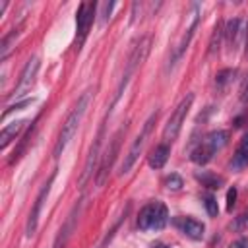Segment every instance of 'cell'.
I'll use <instances>...</instances> for the list:
<instances>
[{"instance_id": "6da1fadb", "label": "cell", "mask_w": 248, "mask_h": 248, "mask_svg": "<svg viewBox=\"0 0 248 248\" xmlns=\"http://www.w3.org/2000/svg\"><path fill=\"white\" fill-rule=\"evenodd\" d=\"M89 99H91V91H85V93L78 99V103H76V107L72 108V112L68 114V118L64 120L62 130H60V134H58V140H56V143H54V151H52V155H54L56 159L62 155V151L66 149V145L70 143V140L74 138V134L78 132V128H79V124H81V118H83V114H85V108H87V105H89Z\"/></svg>"}, {"instance_id": "7a4b0ae2", "label": "cell", "mask_w": 248, "mask_h": 248, "mask_svg": "<svg viewBox=\"0 0 248 248\" xmlns=\"http://www.w3.org/2000/svg\"><path fill=\"white\" fill-rule=\"evenodd\" d=\"M169 223V211L163 202H151L141 207L138 215V227L141 231H161Z\"/></svg>"}, {"instance_id": "3957f363", "label": "cell", "mask_w": 248, "mask_h": 248, "mask_svg": "<svg viewBox=\"0 0 248 248\" xmlns=\"http://www.w3.org/2000/svg\"><path fill=\"white\" fill-rule=\"evenodd\" d=\"M155 122H157V110H155V112H151V114H149V118L143 122L141 132L136 136V140H134V143H132L130 151L126 153V157H124V161H122V165H120V174L130 172V169H132V167H134V163L138 161L140 153L143 151V145H145V141H147V138H149V134H151V130H153Z\"/></svg>"}, {"instance_id": "277c9868", "label": "cell", "mask_w": 248, "mask_h": 248, "mask_svg": "<svg viewBox=\"0 0 248 248\" xmlns=\"http://www.w3.org/2000/svg\"><path fill=\"white\" fill-rule=\"evenodd\" d=\"M192 103H194V95H192V93H188V95L178 103V107L174 108V112L170 114V118L167 120V126H165V130H163V140H165V143H172V141L178 138V134H180V130H182V124H184V120H186V114H188Z\"/></svg>"}, {"instance_id": "5b68a950", "label": "cell", "mask_w": 248, "mask_h": 248, "mask_svg": "<svg viewBox=\"0 0 248 248\" xmlns=\"http://www.w3.org/2000/svg\"><path fill=\"white\" fill-rule=\"evenodd\" d=\"M149 45H151V37H143V39L140 41V45H138V46L132 50V54H130V58H128V64H126V72H124L122 81H120V85H118V89H116V95H114L112 105H114V103L120 99V95H122L124 87L128 85L130 78L134 76L136 68H138V66H141V62L145 60V56H147V52H149Z\"/></svg>"}, {"instance_id": "8992f818", "label": "cell", "mask_w": 248, "mask_h": 248, "mask_svg": "<svg viewBox=\"0 0 248 248\" xmlns=\"http://www.w3.org/2000/svg\"><path fill=\"white\" fill-rule=\"evenodd\" d=\"M122 134H124V128H118V132H116V134L110 138V141H108V147H107V151H105V155H103V161H101V165H99L97 186H103V184L107 182V178H108V172H110L112 163H114V159H116V155H118V149H120Z\"/></svg>"}, {"instance_id": "52a82bcc", "label": "cell", "mask_w": 248, "mask_h": 248, "mask_svg": "<svg viewBox=\"0 0 248 248\" xmlns=\"http://www.w3.org/2000/svg\"><path fill=\"white\" fill-rule=\"evenodd\" d=\"M54 176H56V172H52V174L48 176V180L43 184V188L39 190V194H37V198H35V202H33V209L29 211V217H27V227H25V234H27V238H31V236L37 232L39 215H41L43 203H45V200H46V196H48V192H50V186H52V182H54Z\"/></svg>"}, {"instance_id": "ba28073f", "label": "cell", "mask_w": 248, "mask_h": 248, "mask_svg": "<svg viewBox=\"0 0 248 248\" xmlns=\"http://www.w3.org/2000/svg\"><path fill=\"white\" fill-rule=\"evenodd\" d=\"M37 72H39V58H37V56H33V58H29V60H27V64L23 66V70H21V74H19V81H17L16 89L12 91V97H16V99H17V97L25 95V93L33 87V83H35Z\"/></svg>"}, {"instance_id": "9c48e42d", "label": "cell", "mask_w": 248, "mask_h": 248, "mask_svg": "<svg viewBox=\"0 0 248 248\" xmlns=\"http://www.w3.org/2000/svg\"><path fill=\"white\" fill-rule=\"evenodd\" d=\"M95 8L97 4L95 2H81L79 8H78V14H76V27H78V35H79V41L85 39L91 23H93V17H95Z\"/></svg>"}, {"instance_id": "30bf717a", "label": "cell", "mask_w": 248, "mask_h": 248, "mask_svg": "<svg viewBox=\"0 0 248 248\" xmlns=\"http://www.w3.org/2000/svg\"><path fill=\"white\" fill-rule=\"evenodd\" d=\"M172 223H174V227H176L182 234H186L188 238H192V240H202V238H203L205 227H203L202 221H198V219H194V217H174Z\"/></svg>"}, {"instance_id": "8fae6325", "label": "cell", "mask_w": 248, "mask_h": 248, "mask_svg": "<svg viewBox=\"0 0 248 248\" xmlns=\"http://www.w3.org/2000/svg\"><path fill=\"white\" fill-rule=\"evenodd\" d=\"M198 23H200V16H198V8H194V12H192V21H190V25H188L186 33L182 35V39H180L178 46L174 48V52H172V56H170V64H169V68H172V66L182 58V54L186 52V48H188V45H190V41H192V37H194L196 29H198Z\"/></svg>"}, {"instance_id": "7c38bea8", "label": "cell", "mask_w": 248, "mask_h": 248, "mask_svg": "<svg viewBox=\"0 0 248 248\" xmlns=\"http://www.w3.org/2000/svg\"><path fill=\"white\" fill-rule=\"evenodd\" d=\"M79 211H81V203H76L74 207H72V211L68 213V217H66V223L62 225V229L58 231V234H56V240H54V248H62L66 242H68V238L72 236V232L76 231V225H78V217H79Z\"/></svg>"}, {"instance_id": "4fadbf2b", "label": "cell", "mask_w": 248, "mask_h": 248, "mask_svg": "<svg viewBox=\"0 0 248 248\" xmlns=\"http://www.w3.org/2000/svg\"><path fill=\"white\" fill-rule=\"evenodd\" d=\"M103 136H105V126L99 128V134H97V138H95V141H93V145H91V151H89L87 161H85L83 174H81V178H79V186H83V184L87 182V178L91 176V172H93V167H95V163H97V159H99V149H101V143H103Z\"/></svg>"}, {"instance_id": "5bb4252c", "label": "cell", "mask_w": 248, "mask_h": 248, "mask_svg": "<svg viewBox=\"0 0 248 248\" xmlns=\"http://www.w3.org/2000/svg\"><path fill=\"white\" fill-rule=\"evenodd\" d=\"M229 143V132L227 130H213L209 132L203 140H202V145L209 151V153H217L219 149H223L225 145Z\"/></svg>"}, {"instance_id": "9a60e30c", "label": "cell", "mask_w": 248, "mask_h": 248, "mask_svg": "<svg viewBox=\"0 0 248 248\" xmlns=\"http://www.w3.org/2000/svg\"><path fill=\"white\" fill-rule=\"evenodd\" d=\"M169 155H170V145L169 143H159L153 151H151V155H149V167L151 169H163L165 167V163H167V159H169Z\"/></svg>"}, {"instance_id": "2e32d148", "label": "cell", "mask_w": 248, "mask_h": 248, "mask_svg": "<svg viewBox=\"0 0 248 248\" xmlns=\"http://www.w3.org/2000/svg\"><path fill=\"white\" fill-rule=\"evenodd\" d=\"M231 167H232L234 170H240V169L248 167V134L240 140V143H238V147H236V151H234V155H232Z\"/></svg>"}, {"instance_id": "e0dca14e", "label": "cell", "mask_w": 248, "mask_h": 248, "mask_svg": "<svg viewBox=\"0 0 248 248\" xmlns=\"http://www.w3.org/2000/svg\"><path fill=\"white\" fill-rule=\"evenodd\" d=\"M23 126H25L23 120H17V122H12V124L4 126V130L0 132V147L6 149V147L10 145V141L16 140V138L19 136V132L23 130Z\"/></svg>"}, {"instance_id": "ac0fdd59", "label": "cell", "mask_w": 248, "mask_h": 248, "mask_svg": "<svg viewBox=\"0 0 248 248\" xmlns=\"http://www.w3.org/2000/svg\"><path fill=\"white\" fill-rule=\"evenodd\" d=\"M238 35H240V19L234 17V19H231V21L227 23V27H225V39H227V45H229L231 50L236 48V45H238Z\"/></svg>"}, {"instance_id": "d6986e66", "label": "cell", "mask_w": 248, "mask_h": 248, "mask_svg": "<svg viewBox=\"0 0 248 248\" xmlns=\"http://www.w3.org/2000/svg\"><path fill=\"white\" fill-rule=\"evenodd\" d=\"M17 35H19V27H17V29H12V31L2 39V43H0V58H2V60L8 56V52H10V48H12V43L17 39Z\"/></svg>"}, {"instance_id": "ffe728a7", "label": "cell", "mask_w": 248, "mask_h": 248, "mask_svg": "<svg viewBox=\"0 0 248 248\" xmlns=\"http://www.w3.org/2000/svg\"><path fill=\"white\" fill-rule=\"evenodd\" d=\"M196 178H198L203 186H207V188H219V186L223 184V178H221V176L207 174V172H198V174H196Z\"/></svg>"}, {"instance_id": "44dd1931", "label": "cell", "mask_w": 248, "mask_h": 248, "mask_svg": "<svg viewBox=\"0 0 248 248\" xmlns=\"http://www.w3.org/2000/svg\"><path fill=\"white\" fill-rule=\"evenodd\" d=\"M236 76V70H232V68H227V70H221L217 76H215V85L219 87V89H223L232 78Z\"/></svg>"}, {"instance_id": "7402d4cb", "label": "cell", "mask_w": 248, "mask_h": 248, "mask_svg": "<svg viewBox=\"0 0 248 248\" xmlns=\"http://www.w3.org/2000/svg\"><path fill=\"white\" fill-rule=\"evenodd\" d=\"M223 23H217L215 29H213V35H211V41H209V52L213 54L215 50H219V43H221V35H223Z\"/></svg>"}, {"instance_id": "603a6c76", "label": "cell", "mask_w": 248, "mask_h": 248, "mask_svg": "<svg viewBox=\"0 0 248 248\" xmlns=\"http://www.w3.org/2000/svg\"><path fill=\"white\" fill-rule=\"evenodd\" d=\"M203 205H205V211H207V215H211V217H217V213H219V207H217V200H215L213 196H205V198H203Z\"/></svg>"}, {"instance_id": "cb8c5ba5", "label": "cell", "mask_w": 248, "mask_h": 248, "mask_svg": "<svg viewBox=\"0 0 248 248\" xmlns=\"http://www.w3.org/2000/svg\"><path fill=\"white\" fill-rule=\"evenodd\" d=\"M165 184H167L169 190H180V188H182V178H180L176 172H172L170 176H167Z\"/></svg>"}, {"instance_id": "d4e9b609", "label": "cell", "mask_w": 248, "mask_h": 248, "mask_svg": "<svg viewBox=\"0 0 248 248\" xmlns=\"http://www.w3.org/2000/svg\"><path fill=\"white\" fill-rule=\"evenodd\" d=\"M231 227H232L234 231H248V213H242V215H238Z\"/></svg>"}, {"instance_id": "484cf974", "label": "cell", "mask_w": 248, "mask_h": 248, "mask_svg": "<svg viewBox=\"0 0 248 248\" xmlns=\"http://www.w3.org/2000/svg\"><path fill=\"white\" fill-rule=\"evenodd\" d=\"M234 203H236V188L232 186V188H229V192H227V209L232 211Z\"/></svg>"}, {"instance_id": "4316f807", "label": "cell", "mask_w": 248, "mask_h": 248, "mask_svg": "<svg viewBox=\"0 0 248 248\" xmlns=\"http://www.w3.org/2000/svg\"><path fill=\"white\" fill-rule=\"evenodd\" d=\"M29 103H33V99H25V101H19V103H16V105H12V107H8L6 108V112H4V116H8L10 112H14V110H21L23 107H27Z\"/></svg>"}, {"instance_id": "83f0119b", "label": "cell", "mask_w": 248, "mask_h": 248, "mask_svg": "<svg viewBox=\"0 0 248 248\" xmlns=\"http://www.w3.org/2000/svg\"><path fill=\"white\" fill-rule=\"evenodd\" d=\"M240 99H242V103H248V76H246V79H244V83H242Z\"/></svg>"}, {"instance_id": "f1b7e54d", "label": "cell", "mask_w": 248, "mask_h": 248, "mask_svg": "<svg viewBox=\"0 0 248 248\" xmlns=\"http://www.w3.org/2000/svg\"><path fill=\"white\" fill-rule=\"evenodd\" d=\"M231 248H248V238H238L231 244Z\"/></svg>"}, {"instance_id": "f546056e", "label": "cell", "mask_w": 248, "mask_h": 248, "mask_svg": "<svg viewBox=\"0 0 248 248\" xmlns=\"http://www.w3.org/2000/svg\"><path fill=\"white\" fill-rule=\"evenodd\" d=\"M149 248H170V246H167V244H163V242H153Z\"/></svg>"}, {"instance_id": "4dcf8cb0", "label": "cell", "mask_w": 248, "mask_h": 248, "mask_svg": "<svg viewBox=\"0 0 248 248\" xmlns=\"http://www.w3.org/2000/svg\"><path fill=\"white\" fill-rule=\"evenodd\" d=\"M244 41H246V50H248V25H246V35H244Z\"/></svg>"}]
</instances>
